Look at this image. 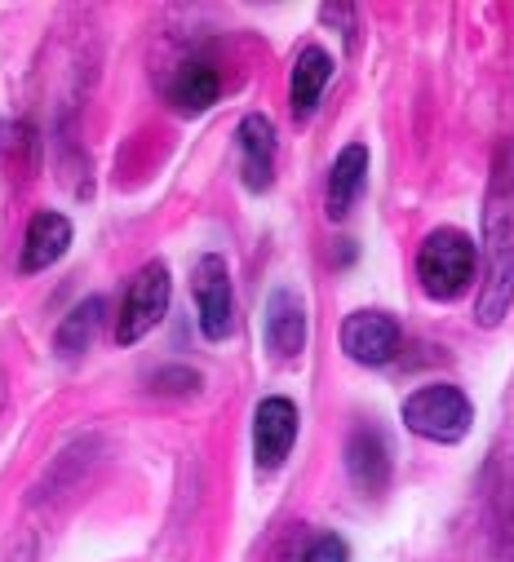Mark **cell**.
I'll list each match as a JSON object with an SVG mask.
<instances>
[{
	"instance_id": "cell-1",
	"label": "cell",
	"mask_w": 514,
	"mask_h": 562,
	"mask_svg": "<svg viewBox=\"0 0 514 562\" xmlns=\"http://www.w3.org/2000/svg\"><path fill=\"white\" fill-rule=\"evenodd\" d=\"M514 302V143L492 156L488 200H483V284L474 297V319L496 328Z\"/></svg>"
},
{
	"instance_id": "cell-2",
	"label": "cell",
	"mask_w": 514,
	"mask_h": 562,
	"mask_svg": "<svg viewBox=\"0 0 514 562\" xmlns=\"http://www.w3.org/2000/svg\"><path fill=\"white\" fill-rule=\"evenodd\" d=\"M417 279H422V293L435 302H452L470 289L474 279V244L470 235L439 226L422 239L417 248Z\"/></svg>"
},
{
	"instance_id": "cell-3",
	"label": "cell",
	"mask_w": 514,
	"mask_h": 562,
	"mask_svg": "<svg viewBox=\"0 0 514 562\" xmlns=\"http://www.w3.org/2000/svg\"><path fill=\"white\" fill-rule=\"evenodd\" d=\"M470 420H474V407L457 385H422L404 398V426L431 443L466 439Z\"/></svg>"
},
{
	"instance_id": "cell-4",
	"label": "cell",
	"mask_w": 514,
	"mask_h": 562,
	"mask_svg": "<svg viewBox=\"0 0 514 562\" xmlns=\"http://www.w3.org/2000/svg\"><path fill=\"white\" fill-rule=\"evenodd\" d=\"M169 311V270L165 261H152L134 274V284H128L124 302H120V319H115V341L120 346H134L143 341Z\"/></svg>"
},
{
	"instance_id": "cell-5",
	"label": "cell",
	"mask_w": 514,
	"mask_h": 562,
	"mask_svg": "<svg viewBox=\"0 0 514 562\" xmlns=\"http://www.w3.org/2000/svg\"><path fill=\"white\" fill-rule=\"evenodd\" d=\"M191 289H195V306H200V328L209 341H222L231 333V315H235V302H231V274H226V261L217 252H204L195 261V274H191Z\"/></svg>"
},
{
	"instance_id": "cell-6",
	"label": "cell",
	"mask_w": 514,
	"mask_h": 562,
	"mask_svg": "<svg viewBox=\"0 0 514 562\" xmlns=\"http://www.w3.org/2000/svg\"><path fill=\"white\" fill-rule=\"evenodd\" d=\"M342 350L355 363H368V368L391 363L395 350H400V324L386 311H355L342 324Z\"/></svg>"
},
{
	"instance_id": "cell-7",
	"label": "cell",
	"mask_w": 514,
	"mask_h": 562,
	"mask_svg": "<svg viewBox=\"0 0 514 562\" xmlns=\"http://www.w3.org/2000/svg\"><path fill=\"white\" fill-rule=\"evenodd\" d=\"M293 439H298V407L289 398H262V403H257V412H253V457H257V470L284 465Z\"/></svg>"
},
{
	"instance_id": "cell-8",
	"label": "cell",
	"mask_w": 514,
	"mask_h": 562,
	"mask_svg": "<svg viewBox=\"0 0 514 562\" xmlns=\"http://www.w3.org/2000/svg\"><path fill=\"white\" fill-rule=\"evenodd\" d=\"M239 173L248 191H267L276 178V124L267 115L239 120Z\"/></svg>"
},
{
	"instance_id": "cell-9",
	"label": "cell",
	"mask_w": 514,
	"mask_h": 562,
	"mask_svg": "<svg viewBox=\"0 0 514 562\" xmlns=\"http://www.w3.org/2000/svg\"><path fill=\"white\" fill-rule=\"evenodd\" d=\"M267 346L276 350V359H298L306 346V311L289 289H276L267 302Z\"/></svg>"
},
{
	"instance_id": "cell-10",
	"label": "cell",
	"mask_w": 514,
	"mask_h": 562,
	"mask_svg": "<svg viewBox=\"0 0 514 562\" xmlns=\"http://www.w3.org/2000/svg\"><path fill=\"white\" fill-rule=\"evenodd\" d=\"M346 470L355 479V487L368 496V492H381L386 479H391V457H386V439L372 430V426H359L346 443Z\"/></svg>"
},
{
	"instance_id": "cell-11",
	"label": "cell",
	"mask_w": 514,
	"mask_h": 562,
	"mask_svg": "<svg viewBox=\"0 0 514 562\" xmlns=\"http://www.w3.org/2000/svg\"><path fill=\"white\" fill-rule=\"evenodd\" d=\"M217 93H222V76H217V67L204 63V58H191V63H182V67L169 76V102H174L182 115L209 111V106L217 102Z\"/></svg>"
},
{
	"instance_id": "cell-12",
	"label": "cell",
	"mask_w": 514,
	"mask_h": 562,
	"mask_svg": "<svg viewBox=\"0 0 514 562\" xmlns=\"http://www.w3.org/2000/svg\"><path fill=\"white\" fill-rule=\"evenodd\" d=\"M71 244V222L63 213H36L32 226H27V239H23V270H45L54 266Z\"/></svg>"
},
{
	"instance_id": "cell-13",
	"label": "cell",
	"mask_w": 514,
	"mask_h": 562,
	"mask_svg": "<svg viewBox=\"0 0 514 562\" xmlns=\"http://www.w3.org/2000/svg\"><path fill=\"white\" fill-rule=\"evenodd\" d=\"M328 80H333V58L324 49H315V45L302 49L298 63H293V80H289V98H293V115L298 120H306L320 106Z\"/></svg>"
},
{
	"instance_id": "cell-14",
	"label": "cell",
	"mask_w": 514,
	"mask_h": 562,
	"mask_svg": "<svg viewBox=\"0 0 514 562\" xmlns=\"http://www.w3.org/2000/svg\"><path fill=\"white\" fill-rule=\"evenodd\" d=\"M368 182V147L350 143L337 160H333V173H328V217H346L359 200Z\"/></svg>"
},
{
	"instance_id": "cell-15",
	"label": "cell",
	"mask_w": 514,
	"mask_h": 562,
	"mask_svg": "<svg viewBox=\"0 0 514 562\" xmlns=\"http://www.w3.org/2000/svg\"><path fill=\"white\" fill-rule=\"evenodd\" d=\"M98 319H102V302H98V297H89L85 306H76V311L63 319V328H58V350H63V355H80V350L93 341Z\"/></svg>"
},
{
	"instance_id": "cell-16",
	"label": "cell",
	"mask_w": 514,
	"mask_h": 562,
	"mask_svg": "<svg viewBox=\"0 0 514 562\" xmlns=\"http://www.w3.org/2000/svg\"><path fill=\"white\" fill-rule=\"evenodd\" d=\"M346 540L342 536H315L311 549L302 553V562H346Z\"/></svg>"
}]
</instances>
